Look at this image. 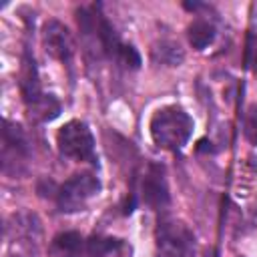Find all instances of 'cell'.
I'll use <instances>...</instances> for the list:
<instances>
[{"label":"cell","instance_id":"1","mask_svg":"<svg viewBox=\"0 0 257 257\" xmlns=\"http://www.w3.org/2000/svg\"><path fill=\"white\" fill-rule=\"evenodd\" d=\"M193 118L191 114L177 104H167L155 110L149 122V133L153 143L165 151H179L187 145L193 135Z\"/></svg>","mask_w":257,"mask_h":257},{"label":"cell","instance_id":"2","mask_svg":"<svg viewBox=\"0 0 257 257\" xmlns=\"http://www.w3.org/2000/svg\"><path fill=\"white\" fill-rule=\"evenodd\" d=\"M6 245L12 257H38L42 243V223L32 211L12 213L6 221Z\"/></svg>","mask_w":257,"mask_h":257},{"label":"cell","instance_id":"3","mask_svg":"<svg viewBox=\"0 0 257 257\" xmlns=\"http://www.w3.org/2000/svg\"><path fill=\"white\" fill-rule=\"evenodd\" d=\"M159 257H195L197 243L193 231L179 219H161L155 231Z\"/></svg>","mask_w":257,"mask_h":257},{"label":"cell","instance_id":"4","mask_svg":"<svg viewBox=\"0 0 257 257\" xmlns=\"http://www.w3.org/2000/svg\"><path fill=\"white\" fill-rule=\"evenodd\" d=\"M100 191V181L94 173H76L56 189V207L62 213H78Z\"/></svg>","mask_w":257,"mask_h":257},{"label":"cell","instance_id":"5","mask_svg":"<svg viewBox=\"0 0 257 257\" xmlns=\"http://www.w3.org/2000/svg\"><path fill=\"white\" fill-rule=\"evenodd\" d=\"M56 145L62 157L78 161V163H96L94 153V137L86 122L68 120L60 126L56 135Z\"/></svg>","mask_w":257,"mask_h":257},{"label":"cell","instance_id":"6","mask_svg":"<svg viewBox=\"0 0 257 257\" xmlns=\"http://www.w3.org/2000/svg\"><path fill=\"white\" fill-rule=\"evenodd\" d=\"M30 159V143L18 122L4 120L2 126V171L6 175H20Z\"/></svg>","mask_w":257,"mask_h":257},{"label":"cell","instance_id":"7","mask_svg":"<svg viewBox=\"0 0 257 257\" xmlns=\"http://www.w3.org/2000/svg\"><path fill=\"white\" fill-rule=\"evenodd\" d=\"M42 46L48 56L68 64L74 54V42L68 32V28L58 20H46L42 24Z\"/></svg>","mask_w":257,"mask_h":257},{"label":"cell","instance_id":"8","mask_svg":"<svg viewBox=\"0 0 257 257\" xmlns=\"http://www.w3.org/2000/svg\"><path fill=\"white\" fill-rule=\"evenodd\" d=\"M141 197H143V203L155 211L165 209L171 203L169 183H167V175H165L163 165L151 163L147 167L143 183H141Z\"/></svg>","mask_w":257,"mask_h":257},{"label":"cell","instance_id":"9","mask_svg":"<svg viewBox=\"0 0 257 257\" xmlns=\"http://www.w3.org/2000/svg\"><path fill=\"white\" fill-rule=\"evenodd\" d=\"M20 92H22V98H24L26 106H30L34 100H38L44 94L42 88H40V80H38V70H36L34 56H30V52H24V56H22V66H20Z\"/></svg>","mask_w":257,"mask_h":257},{"label":"cell","instance_id":"10","mask_svg":"<svg viewBox=\"0 0 257 257\" xmlns=\"http://www.w3.org/2000/svg\"><path fill=\"white\" fill-rule=\"evenodd\" d=\"M84 239L76 231H62L52 237L48 253L50 257H82L84 255Z\"/></svg>","mask_w":257,"mask_h":257},{"label":"cell","instance_id":"11","mask_svg":"<svg viewBox=\"0 0 257 257\" xmlns=\"http://www.w3.org/2000/svg\"><path fill=\"white\" fill-rule=\"evenodd\" d=\"M88 257H128L131 249L122 239L94 235L86 245Z\"/></svg>","mask_w":257,"mask_h":257},{"label":"cell","instance_id":"12","mask_svg":"<svg viewBox=\"0 0 257 257\" xmlns=\"http://www.w3.org/2000/svg\"><path fill=\"white\" fill-rule=\"evenodd\" d=\"M215 34H217V32H215V26H213V22L207 20V18H195V20L189 24V28H187L189 42H191V46L197 48V50L207 48V46L215 40Z\"/></svg>","mask_w":257,"mask_h":257},{"label":"cell","instance_id":"13","mask_svg":"<svg viewBox=\"0 0 257 257\" xmlns=\"http://www.w3.org/2000/svg\"><path fill=\"white\" fill-rule=\"evenodd\" d=\"M28 112L34 120H40V122H48L52 118H56L60 114V102L54 94H42L38 100H34L30 106H28Z\"/></svg>","mask_w":257,"mask_h":257},{"label":"cell","instance_id":"14","mask_svg":"<svg viewBox=\"0 0 257 257\" xmlns=\"http://www.w3.org/2000/svg\"><path fill=\"white\" fill-rule=\"evenodd\" d=\"M153 58L161 64H169V66H179L185 58L181 46L177 42L171 40H161L155 48H153Z\"/></svg>","mask_w":257,"mask_h":257},{"label":"cell","instance_id":"15","mask_svg":"<svg viewBox=\"0 0 257 257\" xmlns=\"http://www.w3.org/2000/svg\"><path fill=\"white\" fill-rule=\"evenodd\" d=\"M243 133L251 145H257V104L249 106L243 118Z\"/></svg>","mask_w":257,"mask_h":257},{"label":"cell","instance_id":"16","mask_svg":"<svg viewBox=\"0 0 257 257\" xmlns=\"http://www.w3.org/2000/svg\"><path fill=\"white\" fill-rule=\"evenodd\" d=\"M249 68L257 78V38L249 42Z\"/></svg>","mask_w":257,"mask_h":257},{"label":"cell","instance_id":"17","mask_svg":"<svg viewBox=\"0 0 257 257\" xmlns=\"http://www.w3.org/2000/svg\"><path fill=\"white\" fill-rule=\"evenodd\" d=\"M253 221H255V225H257V205H255V209H253Z\"/></svg>","mask_w":257,"mask_h":257}]
</instances>
